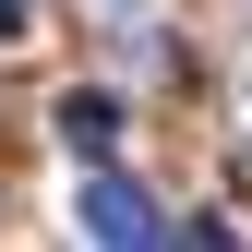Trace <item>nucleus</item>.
I'll return each instance as SVG.
<instances>
[{
	"label": "nucleus",
	"instance_id": "1",
	"mask_svg": "<svg viewBox=\"0 0 252 252\" xmlns=\"http://www.w3.org/2000/svg\"><path fill=\"white\" fill-rule=\"evenodd\" d=\"M72 228H84V240H108V252H156V240H168V204L96 156V168H84V192H72Z\"/></svg>",
	"mask_w": 252,
	"mask_h": 252
},
{
	"label": "nucleus",
	"instance_id": "2",
	"mask_svg": "<svg viewBox=\"0 0 252 252\" xmlns=\"http://www.w3.org/2000/svg\"><path fill=\"white\" fill-rule=\"evenodd\" d=\"M60 144H72L84 168H96V156L120 144V96H84V84H72V96H60Z\"/></svg>",
	"mask_w": 252,
	"mask_h": 252
},
{
	"label": "nucleus",
	"instance_id": "3",
	"mask_svg": "<svg viewBox=\"0 0 252 252\" xmlns=\"http://www.w3.org/2000/svg\"><path fill=\"white\" fill-rule=\"evenodd\" d=\"M24 36H36V24H24V0H0V48H24Z\"/></svg>",
	"mask_w": 252,
	"mask_h": 252
}]
</instances>
